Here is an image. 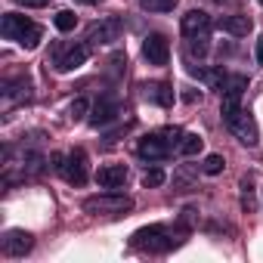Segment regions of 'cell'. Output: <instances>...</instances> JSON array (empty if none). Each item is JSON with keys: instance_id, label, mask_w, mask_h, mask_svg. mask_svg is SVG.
<instances>
[{"instance_id": "2", "label": "cell", "mask_w": 263, "mask_h": 263, "mask_svg": "<svg viewBox=\"0 0 263 263\" xmlns=\"http://www.w3.org/2000/svg\"><path fill=\"white\" fill-rule=\"evenodd\" d=\"M220 115H223V124L232 130V134L238 137V143H245V146H257V140H260V134H257V124H254V118L241 108V102H232V99H223V105H220Z\"/></svg>"}, {"instance_id": "26", "label": "cell", "mask_w": 263, "mask_h": 263, "mask_svg": "<svg viewBox=\"0 0 263 263\" xmlns=\"http://www.w3.org/2000/svg\"><path fill=\"white\" fill-rule=\"evenodd\" d=\"M22 7H47V0H16Z\"/></svg>"}, {"instance_id": "11", "label": "cell", "mask_w": 263, "mask_h": 263, "mask_svg": "<svg viewBox=\"0 0 263 263\" xmlns=\"http://www.w3.org/2000/svg\"><path fill=\"white\" fill-rule=\"evenodd\" d=\"M143 56L149 65H167L171 62V44L164 34H149L143 41Z\"/></svg>"}, {"instance_id": "18", "label": "cell", "mask_w": 263, "mask_h": 263, "mask_svg": "<svg viewBox=\"0 0 263 263\" xmlns=\"http://www.w3.org/2000/svg\"><path fill=\"white\" fill-rule=\"evenodd\" d=\"M201 149H204V140H201L198 134H183V137H180V146H177V152H180V155L192 158V155H198Z\"/></svg>"}, {"instance_id": "25", "label": "cell", "mask_w": 263, "mask_h": 263, "mask_svg": "<svg viewBox=\"0 0 263 263\" xmlns=\"http://www.w3.org/2000/svg\"><path fill=\"white\" fill-rule=\"evenodd\" d=\"M68 115H71V121H84V115H87V99H74L71 108H68Z\"/></svg>"}, {"instance_id": "20", "label": "cell", "mask_w": 263, "mask_h": 263, "mask_svg": "<svg viewBox=\"0 0 263 263\" xmlns=\"http://www.w3.org/2000/svg\"><path fill=\"white\" fill-rule=\"evenodd\" d=\"M53 22H56V28H59V31H74V25H78V16H74L71 10H59Z\"/></svg>"}, {"instance_id": "14", "label": "cell", "mask_w": 263, "mask_h": 263, "mask_svg": "<svg viewBox=\"0 0 263 263\" xmlns=\"http://www.w3.org/2000/svg\"><path fill=\"white\" fill-rule=\"evenodd\" d=\"M124 180H127V167L124 164H102L96 171V183L102 189H118V186H124Z\"/></svg>"}, {"instance_id": "21", "label": "cell", "mask_w": 263, "mask_h": 263, "mask_svg": "<svg viewBox=\"0 0 263 263\" xmlns=\"http://www.w3.org/2000/svg\"><path fill=\"white\" fill-rule=\"evenodd\" d=\"M164 180H167V174L161 167H152V171L143 174V186L146 189H158V186H164Z\"/></svg>"}, {"instance_id": "9", "label": "cell", "mask_w": 263, "mask_h": 263, "mask_svg": "<svg viewBox=\"0 0 263 263\" xmlns=\"http://www.w3.org/2000/svg\"><path fill=\"white\" fill-rule=\"evenodd\" d=\"M87 56H90V50L84 47V44H71V47H56V53H53V65H56V71H62V74H68V71H78L84 62H87Z\"/></svg>"}, {"instance_id": "7", "label": "cell", "mask_w": 263, "mask_h": 263, "mask_svg": "<svg viewBox=\"0 0 263 263\" xmlns=\"http://www.w3.org/2000/svg\"><path fill=\"white\" fill-rule=\"evenodd\" d=\"M167 134H149L137 143V155L146 161H164L171 155V149L177 146V140H164Z\"/></svg>"}, {"instance_id": "17", "label": "cell", "mask_w": 263, "mask_h": 263, "mask_svg": "<svg viewBox=\"0 0 263 263\" xmlns=\"http://www.w3.org/2000/svg\"><path fill=\"white\" fill-rule=\"evenodd\" d=\"M146 99L155 102V105H171L174 102V90L167 84H149L146 87Z\"/></svg>"}, {"instance_id": "12", "label": "cell", "mask_w": 263, "mask_h": 263, "mask_svg": "<svg viewBox=\"0 0 263 263\" xmlns=\"http://www.w3.org/2000/svg\"><path fill=\"white\" fill-rule=\"evenodd\" d=\"M118 115H121V105H118V99L115 96H102L96 105H93V111H90V127H108L111 121H118Z\"/></svg>"}, {"instance_id": "22", "label": "cell", "mask_w": 263, "mask_h": 263, "mask_svg": "<svg viewBox=\"0 0 263 263\" xmlns=\"http://www.w3.org/2000/svg\"><path fill=\"white\" fill-rule=\"evenodd\" d=\"M140 7L149 13H171L177 7V0H140Z\"/></svg>"}, {"instance_id": "24", "label": "cell", "mask_w": 263, "mask_h": 263, "mask_svg": "<svg viewBox=\"0 0 263 263\" xmlns=\"http://www.w3.org/2000/svg\"><path fill=\"white\" fill-rule=\"evenodd\" d=\"M195 220H198V211H195V208H183V214H180V220H177V229H180V232H189V229L195 226Z\"/></svg>"}, {"instance_id": "3", "label": "cell", "mask_w": 263, "mask_h": 263, "mask_svg": "<svg viewBox=\"0 0 263 263\" xmlns=\"http://www.w3.org/2000/svg\"><path fill=\"white\" fill-rule=\"evenodd\" d=\"M211 16L204 13V10H189L186 16H183V37L189 41V50H192V56H208V41H211Z\"/></svg>"}, {"instance_id": "13", "label": "cell", "mask_w": 263, "mask_h": 263, "mask_svg": "<svg viewBox=\"0 0 263 263\" xmlns=\"http://www.w3.org/2000/svg\"><path fill=\"white\" fill-rule=\"evenodd\" d=\"M28 99H31V81H28L25 74L4 84V102H7V105H13V102H28Z\"/></svg>"}, {"instance_id": "27", "label": "cell", "mask_w": 263, "mask_h": 263, "mask_svg": "<svg viewBox=\"0 0 263 263\" xmlns=\"http://www.w3.org/2000/svg\"><path fill=\"white\" fill-rule=\"evenodd\" d=\"M257 62L263 65V34H260V41H257Z\"/></svg>"}, {"instance_id": "4", "label": "cell", "mask_w": 263, "mask_h": 263, "mask_svg": "<svg viewBox=\"0 0 263 263\" xmlns=\"http://www.w3.org/2000/svg\"><path fill=\"white\" fill-rule=\"evenodd\" d=\"M0 34H4L7 41H16V44L34 50V47L41 44V37H44V28H41L37 22L19 16V13H7L4 19H0Z\"/></svg>"}, {"instance_id": "5", "label": "cell", "mask_w": 263, "mask_h": 263, "mask_svg": "<svg viewBox=\"0 0 263 263\" xmlns=\"http://www.w3.org/2000/svg\"><path fill=\"white\" fill-rule=\"evenodd\" d=\"M81 208L84 214H93V217H121L127 211H134V198L121 192H99V195L84 198Z\"/></svg>"}, {"instance_id": "8", "label": "cell", "mask_w": 263, "mask_h": 263, "mask_svg": "<svg viewBox=\"0 0 263 263\" xmlns=\"http://www.w3.org/2000/svg\"><path fill=\"white\" fill-rule=\"evenodd\" d=\"M121 31H124V22H121L118 16H105V19H99V22H93V25L87 28V41L108 47V44L121 41Z\"/></svg>"}, {"instance_id": "23", "label": "cell", "mask_w": 263, "mask_h": 263, "mask_svg": "<svg viewBox=\"0 0 263 263\" xmlns=\"http://www.w3.org/2000/svg\"><path fill=\"white\" fill-rule=\"evenodd\" d=\"M223 167H226L223 155H208V158H204V164H201V171H204L208 177H217V174H220Z\"/></svg>"}, {"instance_id": "19", "label": "cell", "mask_w": 263, "mask_h": 263, "mask_svg": "<svg viewBox=\"0 0 263 263\" xmlns=\"http://www.w3.org/2000/svg\"><path fill=\"white\" fill-rule=\"evenodd\" d=\"M238 189H241V211H254L257 208V198H254V180L251 177H245L241 183H238Z\"/></svg>"}, {"instance_id": "6", "label": "cell", "mask_w": 263, "mask_h": 263, "mask_svg": "<svg viewBox=\"0 0 263 263\" xmlns=\"http://www.w3.org/2000/svg\"><path fill=\"white\" fill-rule=\"evenodd\" d=\"M53 167L71 186H84L87 183V155H84V149H71L65 155H53Z\"/></svg>"}, {"instance_id": "1", "label": "cell", "mask_w": 263, "mask_h": 263, "mask_svg": "<svg viewBox=\"0 0 263 263\" xmlns=\"http://www.w3.org/2000/svg\"><path fill=\"white\" fill-rule=\"evenodd\" d=\"M177 245H183V238H174V232L161 223H152V226H143L134 232V238H130V248L137 251H149V254H167L174 251Z\"/></svg>"}, {"instance_id": "16", "label": "cell", "mask_w": 263, "mask_h": 263, "mask_svg": "<svg viewBox=\"0 0 263 263\" xmlns=\"http://www.w3.org/2000/svg\"><path fill=\"white\" fill-rule=\"evenodd\" d=\"M217 25H220L226 34H232V37H241V34L251 31V19H248V16H223Z\"/></svg>"}, {"instance_id": "28", "label": "cell", "mask_w": 263, "mask_h": 263, "mask_svg": "<svg viewBox=\"0 0 263 263\" xmlns=\"http://www.w3.org/2000/svg\"><path fill=\"white\" fill-rule=\"evenodd\" d=\"M257 4H260V7H263V0H257Z\"/></svg>"}, {"instance_id": "10", "label": "cell", "mask_w": 263, "mask_h": 263, "mask_svg": "<svg viewBox=\"0 0 263 263\" xmlns=\"http://www.w3.org/2000/svg\"><path fill=\"white\" fill-rule=\"evenodd\" d=\"M31 248H34V235L25 229H7L4 238H0V251L7 257H25Z\"/></svg>"}, {"instance_id": "15", "label": "cell", "mask_w": 263, "mask_h": 263, "mask_svg": "<svg viewBox=\"0 0 263 263\" xmlns=\"http://www.w3.org/2000/svg\"><path fill=\"white\" fill-rule=\"evenodd\" d=\"M248 90V78L245 74H226V84H223V99H232V102H241V93Z\"/></svg>"}]
</instances>
